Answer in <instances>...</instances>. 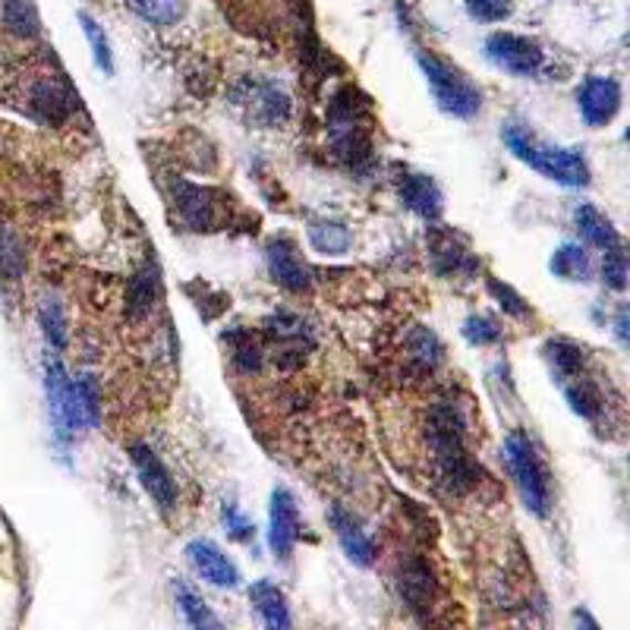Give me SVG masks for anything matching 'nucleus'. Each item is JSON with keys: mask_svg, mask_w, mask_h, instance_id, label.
Wrapping results in <instances>:
<instances>
[{"mask_svg": "<svg viewBox=\"0 0 630 630\" xmlns=\"http://www.w3.org/2000/svg\"><path fill=\"white\" fill-rule=\"evenodd\" d=\"M189 561L196 565V570L203 574V580H208L211 587H221V590H234L237 583H240V570L234 568V561L224 555L215 543H208V539H196V543H189Z\"/></svg>", "mask_w": 630, "mask_h": 630, "instance_id": "12", "label": "nucleus"}, {"mask_svg": "<svg viewBox=\"0 0 630 630\" xmlns=\"http://www.w3.org/2000/svg\"><path fill=\"white\" fill-rule=\"evenodd\" d=\"M546 360L551 363V369L561 375V379H577L583 372V350L568 341V338H555L546 344Z\"/></svg>", "mask_w": 630, "mask_h": 630, "instance_id": "21", "label": "nucleus"}, {"mask_svg": "<svg viewBox=\"0 0 630 630\" xmlns=\"http://www.w3.org/2000/svg\"><path fill=\"white\" fill-rule=\"evenodd\" d=\"M602 278H606V285H609L611 290H624V287H628V256H624L618 246L606 249V259H602Z\"/></svg>", "mask_w": 630, "mask_h": 630, "instance_id": "33", "label": "nucleus"}, {"mask_svg": "<svg viewBox=\"0 0 630 630\" xmlns=\"http://www.w3.org/2000/svg\"><path fill=\"white\" fill-rule=\"evenodd\" d=\"M502 140L510 148L514 158L527 162L536 174L549 177L561 186H580L590 184V164L577 152V148H561V145H539L524 123H505Z\"/></svg>", "mask_w": 630, "mask_h": 630, "instance_id": "1", "label": "nucleus"}, {"mask_svg": "<svg viewBox=\"0 0 630 630\" xmlns=\"http://www.w3.org/2000/svg\"><path fill=\"white\" fill-rule=\"evenodd\" d=\"M82 29H85V39L92 44V54H95V63L102 66L104 73H111L114 70V61H111V48H107V35L102 32V25L92 20V17H80Z\"/></svg>", "mask_w": 630, "mask_h": 630, "instance_id": "30", "label": "nucleus"}, {"mask_svg": "<svg viewBox=\"0 0 630 630\" xmlns=\"http://www.w3.org/2000/svg\"><path fill=\"white\" fill-rule=\"evenodd\" d=\"M331 524H334V533H338V543H341V549L347 551V558L353 561V565H372V558H375V546H372V539H369L363 527L347 514V510H331Z\"/></svg>", "mask_w": 630, "mask_h": 630, "instance_id": "13", "label": "nucleus"}, {"mask_svg": "<svg viewBox=\"0 0 630 630\" xmlns=\"http://www.w3.org/2000/svg\"><path fill=\"white\" fill-rule=\"evenodd\" d=\"M3 22L20 39H35L41 32V17L32 0H3Z\"/></svg>", "mask_w": 630, "mask_h": 630, "instance_id": "19", "label": "nucleus"}, {"mask_svg": "<svg viewBox=\"0 0 630 630\" xmlns=\"http://www.w3.org/2000/svg\"><path fill=\"white\" fill-rule=\"evenodd\" d=\"M309 244L322 256H344L350 249V230L338 221H312L309 224Z\"/></svg>", "mask_w": 630, "mask_h": 630, "instance_id": "20", "label": "nucleus"}, {"mask_svg": "<svg viewBox=\"0 0 630 630\" xmlns=\"http://www.w3.org/2000/svg\"><path fill=\"white\" fill-rule=\"evenodd\" d=\"M158 300V275L155 271H143L130 281V290H126V309L133 319H143L145 312L155 306Z\"/></svg>", "mask_w": 630, "mask_h": 630, "instance_id": "26", "label": "nucleus"}, {"mask_svg": "<svg viewBox=\"0 0 630 630\" xmlns=\"http://www.w3.org/2000/svg\"><path fill=\"white\" fill-rule=\"evenodd\" d=\"M551 275H558L561 281H590V252L580 244L558 246V252L551 256Z\"/></svg>", "mask_w": 630, "mask_h": 630, "instance_id": "18", "label": "nucleus"}, {"mask_svg": "<svg viewBox=\"0 0 630 630\" xmlns=\"http://www.w3.org/2000/svg\"><path fill=\"white\" fill-rule=\"evenodd\" d=\"M505 461H508L510 476L517 483V492L536 517L551 514V479L549 469L543 467L539 451L533 447L524 432H514L505 442Z\"/></svg>", "mask_w": 630, "mask_h": 630, "instance_id": "2", "label": "nucleus"}, {"mask_svg": "<svg viewBox=\"0 0 630 630\" xmlns=\"http://www.w3.org/2000/svg\"><path fill=\"white\" fill-rule=\"evenodd\" d=\"M488 290L495 293V300L502 303V309L505 312H510V316H517V319H529L533 316V309L527 306V300L514 290V287H508L505 281H498V278H488Z\"/></svg>", "mask_w": 630, "mask_h": 630, "instance_id": "31", "label": "nucleus"}, {"mask_svg": "<svg viewBox=\"0 0 630 630\" xmlns=\"http://www.w3.org/2000/svg\"><path fill=\"white\" fill-rule=\"evenodd\" d=\"M464 338H467L469 344L488 347L495 344V341H502V326L492 316H473V319H467V326H464Z\"/></svg>", "mask_w": 630, "mask_h": 630, "instance_id": "29", "label": "nucleus"}, {"mask_svg": "<svg viewBox=\"0 0 630 630\" xmlns=\"http://www.w3.org/2000/svg\"><path fill=\"white\" fill-rule=\"evenodd\" d=\"M420 66H423L442 111H447L451 117H461V121H473L479 114L483 95L464 73H457L451 63L442 61V58H432V54H420Z\"/></svg>", "mask_w": 630, "mask_h": 630, "instance_id": "3", "label": "nucleus"}, {"mask_svg": "<svg viewBox=\"0 0 630 630\" xmlns=\"http://www.w3.org/2000/svg\"><path fill=\"white\" fill-rule=\"evenodd\" d=\"M401 203L407 205L410 211H416L420 218H438L442 215V189L438 184L426 177V174H410L401 184Z\"/></svg>", "mask_w": 630, "mask_h": 630, "instance_id": "14", "label": "nucleus"}, {"mask_svg": "<svg viewBox=\"0 0 630 630\" xmlns=\"http://www.w3.org/2000/svg\"><path fill=\"white\" fill-rule=\"evenodd\" d=\"M410 357L420 363V366L426 369H435L438 363H442V344H438V338L432 334V331H426V328H413V334H410Z\"/></svg>", "mask_w": 630, "mask_h": 630, "instance_id": "27", "label": "nucleus"}, {"mask_svg": "<svg viewBox=\"0 0 630 630\" xmlns=\"http://www.w3.org/2000/svg\"><path fill=\"white\" fill-rule=\"evenodd\" d=\"M577 107L587 126H606L621 111V85L606 76H590L577 92Z\"/></svg>", "mask_w": 630, "mask_h": 630, "instance_id": "6", "label": "nucleus"}, {"mask_svg": "<svg viewBox=\"0 0 630 630\" xmlns=\"http://www.w3.org/2000/svg\"><path fill=\"white\" fill-rule=\"evenodd\" d=\"M577 230H580V237L590 246H596V249H611V246L621 244V237H618V230L611 227L609 218H606L599 208H592V205H580V208H577Z\"/></svg>", "mask_w": 630, "mask_h": 630, "instance_id": "17", "label": "nucleus"}, {"mask_svg": "<svg viewBox=\"0 0 630 630\" xmlns=\"http://www.w3.org/2000/svg\"><path fill=\"white\" fill-rule=\"evenodd\" d=\"M174 205L193 230H215L221 224V203H218L215 189L180 180V184H174Z\"/></svg>", "mask_w": 630, "mask_h": 630, "instance_id": "9", "label": "nucleus"}, {"mask_svg": "<svg viewBox=\"0 0 630 630\" xmlns=\"http://www.w3.org/2000/svg\"><path fill=\"white\" fill-rule=\"evenodd\" d=\"M130 457H133V467L140 473L145 492L158 502V508L162 510L177 508L180 492H177V483H174V476L167 473V467H164L162 461H158V457H155L145 445H133Z\"/></svg>", "mask_w": 630, "mask_h": 630, "instance_id": "10", "label": "nucleus"}, {"mask_svg": "<svg viewBox=\"0 0 630 630\" xmlns=\"http://www.w3.org/2000/svg\"><path fill=\"white\" fill-rule=\"evenodd\" d=\"M249 599H252L256 614H259L265 628H290V609H287L285 592L278 590L275 583H268V580L252 583Z\"/></svg>", "mask_w": 630, "mask_h": 630, "instance_id": "15", "label": "nucleus"}, {"mask_svg": "<svg viewBox=\"0 0 630 630\" xmlns=\"http://www.w3.org/2000/svg\"><path fill=\"white\" fill-rule=\"evenodd\" d=\"M397 592L407 602V609L426 611L435 606L438 596V577L423 558H407L397 570Z\"/></svg>", "mask_w": 630, "mask_h": 630, "instance_id": "11", "label": "nucleus"}, {"mask_svg": "<svg viewBox=\"0 0 630 630\" xmlns=\"http://www.w3.org/2000/svg\"><path fill=\"white\" fill-rule=\"evenodd\" d=\"M22 271H25V246L10 227H0V281H20Z\"/></svg>", "mask_w": 630, "mask_h": 630, "instance_id": "23", "label": "nucleus"}, {"mask_svg": "<svg viewBox=\"0 0 630 630\" xmlns=\"http://www.w3.org/2000/svg\"><path fill=\"white\" fill-rule=\"evenodd\" d=\"M568 404L580 416H587V420H592V416H599V394H596V388L590 385V382H570L568 385Z\"/></svg>", "mask_w": 630, "mask_h": 630, "instance_id": "32", "label": "nucleus"}, {"mask_svg": "<svg viewBox=\"0 0 630 630\" xmlns=\"http://www.w3.org/2000/svg\"><path fill=\"white\" fill-rule=\"evenodd\" d=\"M467 10L483 22H498L510 13V0H467Z\"/></svg>", "mask_w": 630, "mask_h": 630, "instance_id": "34", "label": "nucleus"}, {"mask_svg": "<svg viewBox=\"0 0 630 630\" xmlns=\"http://www.w3.org/2000/svg\"><path fill=\"white\" fill-rule=\"evenodd\" d=\"M486 54L488 61L510 76H536L546 63V54L536 41L514 32H492L486 39Z\"/></svg>", "mask_w": 630, "mask_h": 630, "instance_id": "4", "label": "nucleus"}, {"mask_svg": "<svg viewBox=\"0 0 630 630\" xmlns=\"http://www.w3.org/2000/svg\"><path fill=\"white\" fill-rule=\"evenodd\" d=\"M39 322L41 331H44V338L51 341V347H58V350L66 347V312H63V303L54 297V293L41 297Z\"/></svg>", "mask_w": 630, "mask_h": 630, "instance_id": "24", "label": "nucleus"}, {"mask_svg": "<svg viewBox=\"0 0 630 630\" xmlns=\"http://www.w3.org/2000/svg\"><path fill=\"white\" fill-rule=\"evenodd\" d=\"M48 401H51V416H54V426L63 432L66 438L76 435L85 426V413H82L80 394H76V382H70L66 369L58 360L48 363Z\"/></svg>", "mask_w": 630, "mask_h": 630, "instance_id": "5", "label": "nucleus"}, {"mask_svg": "<svg viewBox=\"0 0 630 630\" xmlns=\"http://www.w3.org/2000/svg\"><path fill=\"white\" fill-rule=\"evenodd\" d=\"M300 536V508L297 498L287 488H275L271 514H268V546L278 558H287Z\"/></svg>", "mask_w": 630, "mask_h": 630, "instance_id": "7", "label": "nucleus"}, {"mask_svg": "<svg viewBox=\"0 0 630 630\" xmlns=\"http://www.w3.org/2000/svg\"><path fill=\"white\" fill-rule=\"evenodd\" d=\"M227 527H230V536H234V539H246V536H249V520L237 517L234 510H227Z\"/></svg>", "mask_w": 630, "mask_h": 630, "instance_id": "35", "label": "nucleus"}, {"mask_svg": "<svg viewBox=\"0 0 630 630\" xmlns=\"http://www.w3.org/2000/svg\"><path fill=\"white\" fill-rule=\"evenodd\" d=\"M130 10L152 25H174L184 20L186 0H130Z\"/></svg>", "mask_w": 630, "mask_h": 630, "instance_id": "25", "label": "nucleus"}, {"mask_svg": "<svg viewBox=\"0 0 630 630\" xmlns=\"http://www.w3.org/2000/svg\"><path fill=\"white\" fill-rule=\"evenodd\" d=\"M265 259H268V271H271V278H275L278 285L293 290V293L309 290V285H312V271H309V265H306V259L300 256V249L290 244V240H285V237L271 240V244L265 246Z\"/></svg>", "mask_w": 630, "mask_h": 630, "instance_id": "8", "label": "nucleus"}, {"mask_svg": "<svg viewBox=\"0 0 630 630\" xmlns=\"http://www.w3.org/2000/svg\"><path fill=\"white\" fill-rule=\"evenodd\" d=\"M177 602H180V611H184V618L193 628H215L218 624V618L208 611V606L196 596V590H189L184 583L177 587Z\"/></svg>", "mask_w": 630, "mask_h": 630, "instance_id": "28", "label": "nucleus"}, {"mask_svg": "<svg viewBox=\"0 0 630 630\" xmlns=\"http://www.w3.org/2000/svg\"><path fill=\"white\" fill-rule=\"evenodd\" d=\"M432 259H435V268H438L442 275H454V271H469V268H476L473 256H469V249L461 244L457 237H442V244L432 240Z\"/></svg>", "mask_w": 630, "mask_h": 630, "instance_id": "22", "label": "nucleus"}, {"mask_svg": "<svg viewBox=\"0 0 630 630\" xmlns=\"http://www.w3.org/2000/svg\"><path fill=\"white\" fill-rule=\"evenodd\" d=\"M32 102H35V111H39V117L44 121L58 123V121H66V114L76 107V95H70L66 92V85L58 80H44L35 85V92H32Z\"/></svg>", "mask_w": 630, "mask_h": 630, "instance_id": "16", "label": "nucleus"}]
</instances>
